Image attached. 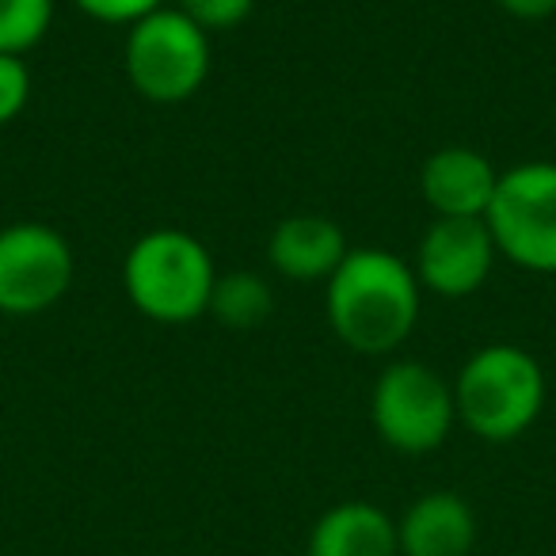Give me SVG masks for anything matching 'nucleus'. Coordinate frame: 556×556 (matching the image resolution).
Masks as SVG:
<instances>
[{
    "mask_svg": "<svg viewBox=\"0 0 556 556\" xmlns=\"http://www.w3.org/2000/svg\"><path fill=\"white\" fill-rule=\"evenodd\" d=\"M419 287L412 263L389 248H351L325 282V313L336 340L358 355H389L419 320Z\"/></svg>",
    "mask_w": 556,
    "mask_h": 556,
    "instance_id": "1",
    "label": "nucleus"
},
{
    "mask_svg": "<svg viewBox=\"0 0 556 556\" xmlns=\"http://www.w3.org/2000/svg\"><path fill=\"white\" fill-rule=\"evenodd\" d=\"M214 282V255L187 229L141 232L123 260L126 298L156 325H187L206 317Z\"/></svg>",
    "mask_w": 556,
    "mask_h": 556,
    "instance_id": "2",
    "label": "nucleus"
},
{
    "mask_svg": "<svg viewBox=\"0 0 556 556\" xmlns=\"http://www.w3.org/2000/svg\"><path fill=\"white\" fill-rule=\"evenodd\" d=\"M457 424L484 442H510L545 408V370L515 343H488L465 358L454 381Z\"/></svg>",
    "mask_w": 556,
    "mask_h": 556,
    "instance_id": "3",
    "label": "nucleus"
},
{
    "mask_svg": "<svg viewBox=\"0 0 556 556\" xmlns=\"http://www.w3.org/2000/svg\"><path fill=\"white\" fill-rule=\"evenodd\" d=\"M123 70L141 100L184 103L210 77V35L179 9L164 4L130 24Z\"/></svg>",
    "mask_w": 556,
    "mask_h": 556,
    "instance_id": "4",
    "label": "nucleus"
},
{
    "mask_svg": "<svg viewBox=\"0 0 556 556\" xmlns=\"http://www.w3.org/2000/svg\"><path fill=\"white\" fill-rule=\"evenodd\" d=\"M370 419L381 442L396 454H431L450 439L457 424L454 386H446L431 366L416 358L389 363L374 381Z\"/></svg>",
    "mask_w": 556,
    "mask_h": 556,
    "instance_id": "5",
    "label": "nucleus"
},
{
    "mask_svg": "<svg viewBox=\"0 0 556 556\" xmlns=\"http://www.w3.org/2000/svg\"><path fill=\"white\" fill-rule=\"evenodd\" d=\"M495 252L533 275H556V164L526 161L500 172L484 214Z\"/></svg>",
    "mask_w": 556,
    "mask_h": 556,
    "instance_id": "6",
    "label": "nucleus"
},
{
    "mask_svg": "<svg viewBox=\"0 0 556 556\" xmlns=\"http://www.w3.org/2000/svg\"><path fill=\"white\" fill-rule=\"evenodd\" d=\"M73 248L54 225L16 222L0 229V313L35 317L73 287Z\"/></svg>",
    "mask_w": 556,
    "mask_h": 556,
    "instance_id": "7",
    "label": "nucleus"
},
{
    "mask_svg": "<svg viewBox=\"0 0 556 556\" xmlns=\"http://www.w3.org/2000/svg\"><path fill=\"white\" fill-rule=\"evenodd\" d=\"M495 240L484 217H434L416 248L419 287L439 298H469L492 275Z\"/></svg>",
    "mask_w": 556,
    "mask_h": 556,
    "instance_id": "8",
    "label": "nucleus"
},
{
    "mask_svg": "<svg viewBox=\"0 0 556 556\" xmlns=\"http://www.w3.org/2000/svg\"><path fill=\"white\" fill-rule=\"evenodd\" d=\"M495 187L500 168L469 146H442L419 168V194L434 217H484Z\"/></svg>",
    "mask_w": 556,
    "mask_h": 556,
    "instance_id": "9",
    "label": "nucleus"
},
{
    "mask_svg": "<svg viewBox=\"0 0 556 556\" xmlns=\"http://www.w3.org/2000/svg\"><path fill=\"white\" fill-rule=\"evenodd\" d=\"M348 232L325 214H290L270 229L267 263L290 282H328L348 260Z\"/></svg>",
    "mask_w": 556,
    "mask_h": 556,
    "instance_id": "10",
    "label": "nucleus"
},
{
    "mask_svg": "<svg viewBox=\"0 0 556 556\" xmlns=\"http://www.w3.org/2000/svg\"><path fill=\"white\" fill-rule=\"evenodd\" d=\"M396 538L404 556H469L477 518L457 492H427L404 510Z\"/></svg>",
    "mask_w": 556,
    "mask_h": 556,
    "instance_id": "11",
    "label": "nucleus"
},
{
    "mask_svg": "<svg viewBox=\"0 0 556 556\" xmlns=\"http://www.w3.org/2000/svg\"><path fill=\"white\" fill-rule=\"evenodd\" d=\"M401 538L396 522L366 500H348L328 507L313 522L305 556H396Z\"/></svg>",
    "mask_w": 556,
    "mask_h": 556,
    "instance_id": "12",
    "label": "nucleus"
},
{
    "mask_svg": "<svg viewBox=\"0 0 556 556\" xmlns=\"http://www.w3.org/2000/svg\"><path fill=\"white\" fill-rule=\"evenodd\" d=\"M270 309H275V298H270L267 278L255 270H225L217 275L206 313L229 332H252L270 317Z\"/></svg>",
    "mask_w": 556,
    "mask_h": 556,
    "instance_id": "13",
    "label": "nucleus"
},
{
    "mask_svg": "<svg viewBox=\"0 0 556 556\" xmlns=\"http://www.w3.org/2000/svg\"><path fill=\"white\" fill-rule=\"evenodd\" d=\"M54 0H0V54L24 58L47 39Z\"/></svg>",
    "mask_w": 556,
    "mask_h": 556,
    "instance_id": "14",
    "label": "nucleus"
},
{
    "mask_svg": "<svg viewBox=\"0 0 556 556\" xmlns=\"http://www.w3.org/2000/svg\"><path fill=\"white\" fill-rule=\"evenodd\" d=\"M172 9H179L187 20H194L206 35H222L252 16L255 0H172Z\"/></svg>",
    "mask_w": 556,
    "mask_h": 556,
    "instance_id": "15",
    "label": "nucleus"
},
{
    "mask_svg": "<svg viewBox=\"0 0 556 556\" xmlns=\"http://www.w3.org/2000/svg\"><path fill=\"white\" fill-rule=\"evenodd\" d=\"M27 100H31V70L24 58L0 54V126H9L12 118L24 115Z\"/></svg>",
    "mask_w": 556,
    "mask_h": 556,
    "instance_id": "16",
    "label": "nucleus"
},
{
    "mask_svg": "<svg viewBox=\"0 0 556 556\" xmlns=\"http://www.w3.org/2000/svg\"><path fill=\"white\" fill-rule=\"evenodd\" d=\"M85 16L100 20V24H138L141 16H149V12L164 9L168 0H73Z\"/></svg>",
    "mask_w": 556,
    "mask_h": 556,
    "instance_id": "17",
    "label": "nucleus"
},
{
    "mask_svg": "<svg viewBox=\"0 0 556 556\" xmlns=\"http://www.w3.org/2000/svg\"><path fill=\"white\" fill-rule=\"evenodd\" d=\"M495 4L515 20H545L556 12V0H495Z\"/></svg>",
    "mask_w": 556,
    "mask_h": 556,
    "instance_id": "18",
    "label": "nucleus"
}]
</instances>
